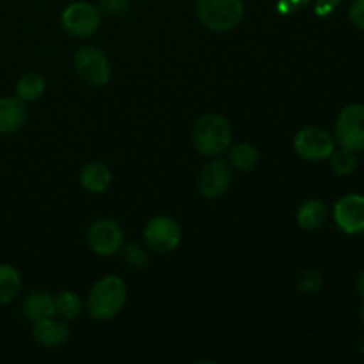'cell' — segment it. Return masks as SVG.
<instances>
[{
    "mask_svg": "<svg viewBox=\"0 0 364 364\" xmlns=\"http://www.w3.org/2000/svg\"><path fill=\"white\" fill-rule=\"evenodd\" d=\"M127 284L121 277H102L89 291L87 315L96 322H109L119 315L127 304Z\"/></svg>",
    "mask_w": 364,
    "mask_h": 364,
    "instance_id": "cell-1",
    "label": "cell"
},
{
    "mask_svg": "<svg viewBox=\"0 0 364 364\" xmlns=\"http://www.w3.org/2000/svg\"><path fill=\"white\" fill-rule=\"evenodd\" d=\"M231 127L226 117L219 114H208L203 116L196 123L192 141H194L196 149L201 155L206 156H219L228 151L231 146Z\"/></svg>",
    "mask_w": 364,
    "mask_h": 364,
    "instance_id": "cell-2",
    "label": "cell"
},
{
    "mask_svg": "<svg viewBox=\"0 0 364 364\" xmlns=\"http://www.w3.org/2000/svg\"><path fill=\"white\" fill-rule=\"evenodd\" d=\"M198 18L213 32H228L238 27L244 18L242 0H198Z\"/></svg>",
    "mask_w": 364,
    "mask_h": 364,
    "instance_id": "cell-3",
    "label": "cell"
},
{
    "mask_svg": "<svg viewBox=\"0 0 364 364\" xmlns=\"http://www.w3.org/2000/svg\"><path fill=\"white\" fill-rule=\"evenodd\" d=\"M336 142L350 151H364V105L352 103L340 112L336 121Z\"/></svg>",
    "mask_w": 364,
    "mask_h": 364,
    "instance_id": "cell-4",
    "label": "cell"
},
{
    "mask_svg": "<svg viewBox=\"0 0 364 364\" xmlns=\"http://www.w3.org/2000/svg\"><path fill=\"white\" fill-rule=\"evenodd\" d=\"M75 68L77 73L85 84L92 87H102L110 80L112 68L105 53L96 46H84L75 55Z\"/></svg>",
    "mask_w": 364,
    "mask_h": 364,
    "instance_id": "cell-5",
    "label": "cell"
},
{
    "mask_svg": "<svg viewBox=\"0 0 364 364\" xmlns=\"http://www.w3.org/2000/svg\"><path fill=\"white\" fill-rule=\"evenodd\" d=\"M334 139L329 132L318 127H306L295 135L294 148L299 156L309 162H320L326 160L333 155L334 148Z\"/></svg>",
    "mask_w": 364,
    "mask_h": 364,
    "instance_id": "cell-6",
    "label": "cell"
},
{
    "mask_svg": "<svg viewBox=\"0 0 364 364\" xmlns=\"http://www.w3.org/2000/svg\"><path fill=\"white\" fill-rule=\"evenodd\" d=\"M102 13L89 2H75L63 13V27L73 38H89L100 27Z\"/></svg>",
    "mask_w": 364,
    "mask_h": 364,
    "instance_id": "cell-7",
    "label": "cell"
},
{
    "mask_svg": "<svg viewBox=\"0 0 364 364\" xmlns=\"http://www.w3.org/2000/svg\"><path fill=\"white\" fill-rule=\"evenodd\" d=\"M146 244L155 252H173L181 242V228L173 217L159 215L148 223L144 230Z\"/></svg>",
    "mask_w": 364,
    "mask_h": 364,
    "instance_id": "cell-8",
    "label": "cell"
},
{
    "mask_svg": "<svg viewBox=\"0 0 364 364\" xmlns=\"http://www.w3.org/2000/svg\"><path fill=\"white\" fill-rule=\"evenodd\" d=\"M87 242L98 256H114L123 247V231L110 219L95 220L87 231Z\"/></svg>",
    "mask_w": 364,
    "mask_h": 364,
    "instance_id": "cell-9",
    "label": "cell"
},
{
    "mask_svg": "<svg viewBox=\"0 0 364 364\" xmlns=\"http://www.w3.org/2000/svg\"><path fill=\"white\" fill-rule=\"evenodd\" d=\"M231 185V171L223 160L208 162L198 176V191L203 198L217 199L223 198Z\"/></svg>",
    "mask_w": 364,
    "mask_h": 364,
    "instance_id": "cell-10",
    "label": "cell"
},
{
    "mask_svg": "<svg viewBox=\"0 0 364 364\" xmlns=\"http://www.w3.org/2000/svg\"><path fill=\"white\" fill-rule=\"evenodd\" d=\"M334 223L343 233H364V196L348 194L334 206Z\"/></svg>",
    "mask_w": 364,
    "mask_h": 364,
    "instance_id": "cell-11",
    "label": "cell"
},
{
    "mask_svg": "<svg viewBox=\"0 0 364 364\" xmlns=\"http://www.w3.org/2000/svg\"><path fill=\"white\" fill-rule=\"evenodd\" d=\"M32 336H34L36 343H39L41 347L59 348L70 340V327L60 322V320L50 316V318L39 320V322L34 323Z\"/></svg>",
    "mask_w": 364,
    "mask_h": 364,
    "instance_id": "cell-12",
    "label": "cell"
},
{
    "mask_svg": "<svg viewBox=\"0 0 364 364\" xmlns=\"http://www.w3.org/2000/svg\"><path fill=\"white\" fill-rule=\"evenodd\" d=\"M27 119L25 103L18 96L0 98V135H11L20 130Z\"/></svg>",
    "mask_w": 364,
    "mask_h": 364,
    "instance_id": "cell-13",
    "label": "cell"
},
{
    "mask_svg": "<svg viewBox=\"0 0 364 364\" xmlns=\"http://www.w3.org/2000/svg\"><path fill=\"white\" fill-rule=\"evenodd\" d=\"M21 313L32 323L50 318L55 315V299L46 291H31L21 302Z\"/></svg>",
    "mask_w": 364,
    "mask_h": 364,
    "instance_id": "cell-14",
    "label": "cell"
},
{
    "mask_svg": "<svg viewBox=\"0 0 364 364\" xmlns=\"http://www.w3.org/2000/svg\"><path fill=\"white\" fill-rule=\"evenodd\" d=\"M80 183L91 194H103L112 183V173L102 162H92L82 169Z\"/></svg>",
    "mask_w": 364,
    "mask_h": 364,
    "instance_id": "cell-15",
    "label": "cell"
},
{
    "mask_svg": "<svg viewBox=\"0 0 364 364\" xmlns=\"http://www.w3.org/2000/svg\"><path fill=\"white\" fill-rule=\"evenodd\" d=\"M327 219V205L318 199L302 203L297 212V223L304 231H315L323 226Z\"/></svg>",
    "mask_w": 364,
    "mask_h": 364,
    "instance_id": "cell-16",
    "label": "cell"
},
{
    "mask_svg": "<svg viewBox=\"0 0 364 364\" xmlns=\"http://www.w3.org/2000/svg\"><path fill=\"white\" fill-rule=\"evenodd\" d=\"M230 162L235 169L249 173L258 166L259 153L255 146L247 144V142H238V144L230 146Z\"/></svg>",
    "mask_w": 364,
    "mask_h": 364,
    "instance_id": "cell-17",
    "label": "cell"
},
{
    "mask_svg": "<svg viewBox=\"0 0 364 364\" xmlns=\"http://www.w3.org/2000/svg\"><path fill=\"white\" fill-rule=\"evenodd\" d=\"M21 288V276L13 265L2 263L0 265V306H6L13 301Z\"/></svg>",
    "mask_w": 364,
    "mask_h": 364,
    "instance_id": "cell-18",
    "label": "cell"
},
{
    "mask_svg": "<svg viewBox=\"0 0 364 364\" xmlns=\"http://www.w3.org/2000/svg\"><path fill=\"white\" fill-rule=\"evenodd\" d=\"M45 78L38 73H27L18 80L16 96L23 103H32L39 100L45 92Z\"/></svg>",
    "mask_w": 364,
    "mask_h": 364,
    "instance_id": "cell-19",
    "label": "cell"
},
{
    "mask_svg": "<svg viewBox=\"0 0 364 364\" xmlns=\"http://www.w3.org/2000/svg\"><path fill=\"white\" fill-rule=\"evenodd\" d=\"M55 299V315L63 320H73L80 315L82 301L73 291H60Z\"/></svg>",
    "mask_w": 364,
    "mask_h": 364,
    "instance_id": "cell-20",
    "label": "cell"
},
{
    "mask_svg": "<svg viewBox=\"0 0 364 364\" xmlns=\"http://www.w3.org/2000/svg\"><path fill=\"white\" fill-rule=\"evenodd\" d=\"M329 159L331 167L340 176H347V174L354 173L355 167H358V155H355V151H350V149L340 148L338 151L334 149Z\"/></svg>",
    "mask_w": 364,
    "mask_h": 364,
    "instance_id": "cell-21",
    "label": "cell"
},
{
    "mask_svg": "<svg viewBox=\"0 0 364 364\" xmlns=\"http://www.w3.org/2000/svg\"><path fill=\"white\" fill-rule=\"evenodd\" d=\"M121 249H123L124 262H127L130 267H134V269H142V267L148 263L149 255L141 244H134V242H132V244H127Z\"/></svg>",
    "mask_w": 364,
    "mask_h": 364,
    "instance_id": "cell-22",
    "label": "cell"
},
{
    "mask_svg": "<svg viewBox=\"0 0 364 364\" xmlns=\"http://www.w3.org/2000/svg\"><path fill=\"white\" fill-rule=\"evenodd\" d=\"M323 281L322 276L315 270H306L301 277H299L297 288L302 291V294H316V291L322 288Z\"/></svg>",
    "mask_w": 364,
    "mask_h": 364,
    "instance_id": "cell-23",
    "label": "cell"
},
{
    "mask_svg": "<svg viewBox=\"0 0 364 364\" xmlns=\"http://www.w3.org/2000/svg\"><path fill=\"white\" fill-rule=\"evenodd\" d=\"M100 13L109 18H117L128 9V0H100Z\"/></svg>",
    "mask_w": 364,
    "mask_h": 364,
    "instance_id": "cell-24",
    "label": "cell"
},
{
    "mask_svg": "<svg viewBox=\"0 0 364 364\" xmlns=\"http://www.w3.org/2000/svg\"><path fill=\"white\" fill-rule=\"evenodd\" d=\"M350 20L355 27L364 31V0H354V2H352Z\"/></svg>",
    "mask_w": 364,
    "mask_h": 364,
    "instance_id": "cell-25",
    "label": "cell"
},
{
    "mask_svg": "<svg viewBox=\"0 0 364 364\" xmlns=\"http://www.w3.org/2000/svg\"><path fill=\"white\" fill-rule=\"evenodd\" d=\"M341 2H343V0H316V11H318L320 14L331 13V11L336 6H340Z\"/></svg>",
    "mask_w": 364,
    "mask_h": 364,
    "instance_id": "cell-26",
    "label": "cell"
},
{
    "mask_svg": "<svg viewBox=\"0 0 364 364\" xmlns=\"http://www.w3.org/2000/svg\"><path fill=\"white\" fill-rule=\"evenodd\" d=\"M355 288H358V295L364 301V270L358 276V284H355Z\"/></svg>",
    "mask_w": 364,
    "mask_h": 364,
    "instance_id": "cell-27",
    "label": "cell"
},
{
    "mask_svg": "<svg viewBox=\"0 0 364 364\" xmlns=\"http://www.w3.org/2000/svg\"><path fill=\"white\" fill-rule=\"evenodd\" d=\"M361 318H363V326H364V306H363V309H361Z\"/></svg>",
    "mask_w": 364,
    "mask_h": 364,
    "instance_id": "cell-28",
    "label": "cell"
}]
</instances>
